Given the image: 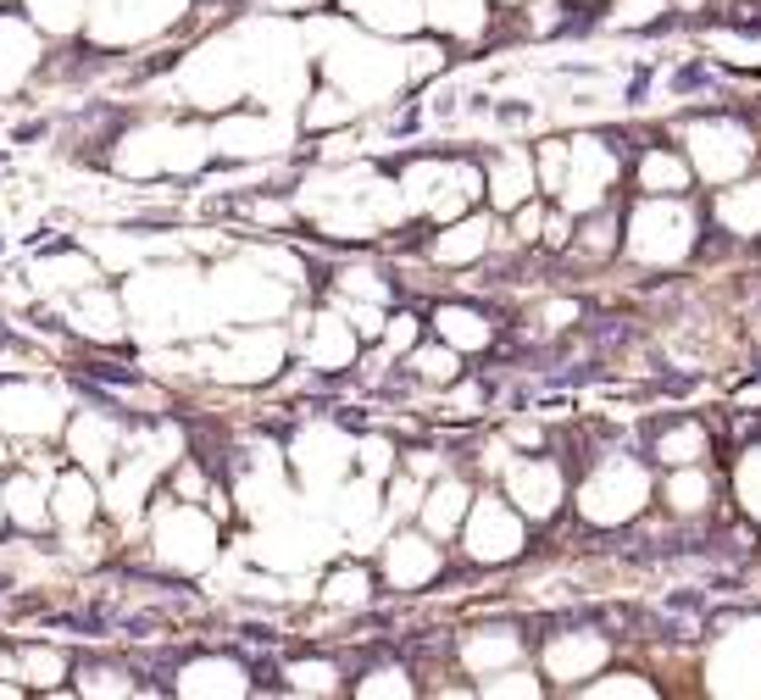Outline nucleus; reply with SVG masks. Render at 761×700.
Returning <instances> with one entry per match:
<instances>
[{"label":"nucleus","instance_id":"nucleus-1","mask_svg":"<svg viewBox=\"0 0 761 700\" xmlns=\"http://www.w3.org/2000/svg\"><path fill=\"white\" fill-rule=\"evenodd\" d=\"M700 84H706V68H678V73H672V90H678V95H683V90H700Z\"/></svg>","mask_w":761,"mask_h":700},{"label":"nucleus","instance_id":"nucleus-2","mask_svg":"<svg viewBox=\"0 0 761 700\" xmlns=\"http://www.w3.org/2000/svg\"><path fill=\"white\" fill-rule=\"evenodd\" d=\"M667 606H672V611H700V606H706V595H700V589H678Z\"/></svg>","mask_w":761,"mask_h":700}]
</instances>
